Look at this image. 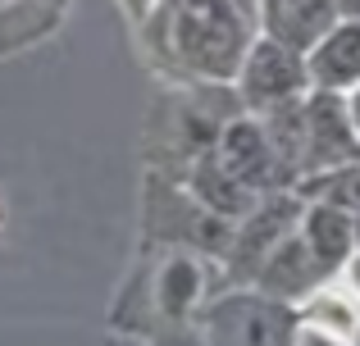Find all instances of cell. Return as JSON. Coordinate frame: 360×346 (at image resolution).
Returning a JSON list of instances; mask_svg holds the SVG:
<instances>
[{
    "mask_svg": "<svg viewBox=\"0 0 360 346\" xmlns=\"http://www.w3.org/2000/svg\"><path fill=\"white\" fill-rule=\"evenodd\" d=\"M141 27L174 73L233 87L246 51L260 41V0H160Z\"/></svg>",
    "mask_w": 360,
    "mask_h": 346,
    "instance_id": "cell-1",
    "label": "cell"
},
{
    "mask_svg": "<svg viewBox=\"0 0 360 346\" xmlns=\"http://www.w3.org/2000/svg\"><path fill=\"white\" fill-rule=\"evenodd\" d=\"M233 91H238L242 109H251V114H278V109L310 96L306 55L260 32V41L246 51L238 78H233Z\"/></svg>",
    "mask_w": 360,
    "mask_h": 346,
    "instance_id": "cell-2",
    "label": "cell"
},
{
    "mask_svg": "<svg viewBox=\"0 0 360 346\" xmlns=\"http://www.w3.org/2000/svg\"><path fill=\"white\" fill-rule=\"evenodd\" d=\"M210 151H214V160L238 178L242 187H251L255 196L274 192V187H288L278 146H274V137H269L264 114H251V109H246V114L229 119V124L219 128V137H214Z\"/></svg>",
    "mask_w": 360,
    "mask_h": 346,
    "instance_id": "cell-3",
    "label": "cell"
},
{
    "mask_svg": "<svg viewBox=\"0 0 360 346\" xmlns=\"http://www.w3.org/2000/svg\"><path fill=\"white\" fill-rule=\"evenodd\" d=\"M301 328L297 305L278 301L269 292L255 296H229L214 310V333L229 346H292Z\"/></svg>",
    "mask_w": 360,
    "mask_h": 346,
    "instance_id": "cell-4",
    "label": "cell"
},
{
    "mask_svg": "<svg viewBox=\"0 0 360 346\" xmlns=\"http://www.w3.org/2000/svg\"><path fill=\"white\" fill-rule=\"evenodd\" d=\"M297 232L306 241L310 260L319 265L324 278H342L347 260L356 255V223L347 210L338 205H324V201H301V219H297Z\"/></svg>",
    "mask_w": 360,
    "mask_h": 346,
    "instance_id": "cell-5",
    "label": "cell"
},
{
    "mask_svg": "<svg viewBox=\"0 0 360 346\" xmlns=\"http://www.w3.org/2000/svg\"><path fill=\"white\" fill-rule=\"evenodd\" d=\"M310 91H347L360 87V18H338L324 36L306 51Z\"/></svg>",
    "mask_w": 360,
    "mask_h": 346,
    "instance_id": "cell-6",
    "label": "cell"
},
{
    "mask_svg": "<svg viewBox=\"0 0 360 346\" xmlns=\"http://www.w3.org/2000/svg\"><path fill=\"white\" fill-rule=\"evenodd\" d=\"M338 23L333 0H260V32L306 55Z\"/></svg>",
    "mask_w": 360,
    "mask_h": 346,
    "instance_id": "cell-7",
    "label": "cell"
},
{
    "mask_svg": "<svg viewBox=\"0 0 360 346\" xmlns=\"http://www.w3.org/2000/svg\"><path fill=\"white\" fill-rule=\"evenodd\" d=\"M297 314H301L306 328L324 333V338H333V342H342V346H360V296L347 283L338 287L333 278L319 283L315 292L297 305Z\"/></svg>",
    "mask_w": 360,
    "mask_h": 346,
    "instance_id": "cell-8",
    "label": "cell"
},
{
    "mask_svg": "<svg viewBox=\"0 0 360 346\" xmlns=\"http://www.w3.org/2000/svg\"><path fill=\"white\" fill-rule=\"evenodd\" d=\"M187 187H192V196L210 214H219V219H246V214L255 210V192H251V187H242L238 178L224 169V164L214 160V151H201V160L192 164Z\"/></svg>",
    "mask_w": 360,
    "mask_h": 346,
    "instance_id": "cell-9",
    "label": "cell"
},
{
    "mask_svg": "<svg viewBox=\"0 0 360 346\" xmlns=\"http://www.w3.org/2000/svg\"><path fill=\"white\" fill-rule=\"evenodd\" d=\"M288 192H297V201H324V205H338V210L356 214L360 210V160L324 169V173H310L301 182H292Z\"/></svg>",
    "mask_w": 360,
    "mask_h": 346,
    "instance_id": "cell-10",
    "label": "cell"
},
{
    "mask_svg": "<svg viewBox=\"0 0 360 346\" xmlns=\"http://www.w3.org/2000/svg\"><path fill=\"white\" fill-rule=\"evenodd\" d=\"M196 292H201V269H196V260L174 255L165 265V274H160V287H155L160 310L165 314H187L192 301H196Z\"/></svg>",
    "mask_w": 360,
    "mask_h": 346,
    "instance_id": "cell-11",
    "label": "cell"
},
{
    "mask_svg": "<svg viewBox=\"0 0 360 346\" xmlns=\"http://www.w3.org/2000/svg\"><path fill=\"white\" fill-rule=\"evenodd\" d=\"M119 5L128 9V18H132V23L141 27V23H146L150 14H155V5H160V0H119Z\"/></svg>",
    "mask_w": 360,
    "mask_h": 346,
    "instance_id": "cell-12",
    "label": "cell"
},
{
    "mask_svg": "<svg viewBox=\"0 0 360 346\" xmlns=\"http://www.w3.org/2000/svg\"><path fill=\"white\" fill-rule=\"evenodd\" d=\"M292 346H342V342H333V338H324V333H315V328H306V324H301Z\"/></svg>",
    "mask_w": 360,
    "mask_h": 346,
    "instance_id": "cell-13",
    "label": "cell"
},
{
    "mask_svg": "<svg viewBox=\"0 0 360 346\" xmlns=\"http://www.w3.org/2000/svg\"><path fill=\"white\" fill-rule=\"evenodd\" d=\"M342 283H347V287H352V292L360 296V251H356L352 260H347V269H342Z\"/></svg>",
    "mask_w": 360,
    "mask_h": 346,
    "instance_id": "cell-14",
    "label": "cell"
},
{
    "mask_svg": "<svg viewBox=\"0 0 360 346\" xmlns=\"http://www.w3.org/2000/svg\"><path fill=\"white\" fill-rule=\"evenodd\" d=\"M347 119H352V133H356V142H360V87L347 91Z\"/></svg>",
    "mask_w": 360,
    "mask_h": 346,
    "instance_id": "cell-15",
    "label": "cell"
},
{
    "mask_svg": "<svg viewBox=\"0 0 360 346\" xmlns=\"http://www.w3.org/2000/svg\"><path fill=\"white\" fill-rule=\"evenodd\" d=\"M338 18H360V0H333Z\"/></svg>",
    "mask_w": 360,
    "mask_h": 346,
    "instance_id": "cell-16",
    "label": "cell"
},
{
    "mask_svg": "<svg viewBox=\"0 0 360 346\" xmlns=\"http://www.w3.org/2000/svg\"><path fill=\"white\" fill-rule=\"evenodd\" d=\"M352 223H356V251H360V210L352 214Z\"/></svg>",
    "mask_w": 360,
    "mask_h": 346,
    "instance_id": "cell-17",
    "label": "cell"
}]
</instances>
